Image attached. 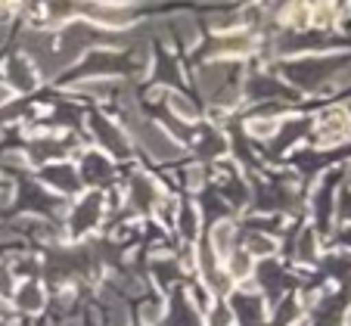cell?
<instances>
[]
</instances>
